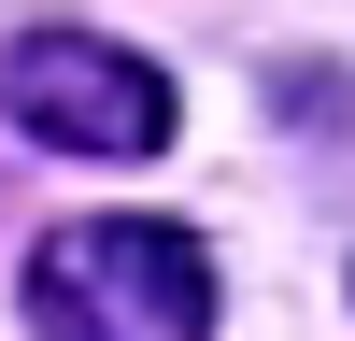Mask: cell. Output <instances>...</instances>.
I'll return each mask as SVG.
<instances>
[{"label": "cell", "mask_w": 355, "mask_h": 341, "mask_svg": "<svg viewBox=\"0 0 355 341\" xmlns=\"http://www.w3.org/2000/svg\"><path fill=\"white\" fill-rule=\"evenodd\" d=\"M28 341H214V256L171 213H71L15 270Z\"/></svg>", "instance_id": "cell-1"}, {"label": "cell", "mask_w": 355, "mask_h": 341, "mask_svg": "<svg viewBox=\"0 0 355 341\" xmlns=\"http://www.w3.org/2000/svg\"><path fill=\"white\" fill-rule=\"evenodd\" d=\"M0 114L28 142H57V157H157L185 128L171 71L128 57V43H100V28H15L0 43Z\"/></svg>", "instance_id": "cell-2"}]
</instances>
